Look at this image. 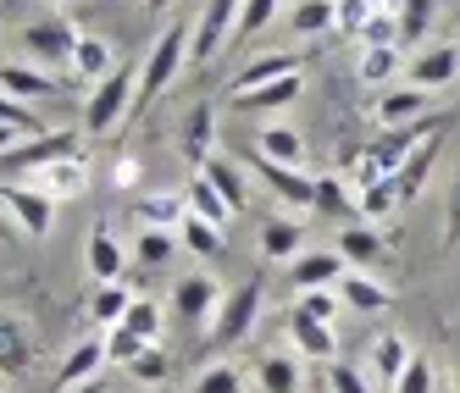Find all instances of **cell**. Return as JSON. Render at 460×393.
<instances>
[{"mask_svg":"<svg viewBox=\"0 0 460 393\" xmlns=\"http://www.w3.org/2000/svg\"><path fill=\"white\" fill-rule=\"evenodd\" d=\"M300 73L294 78H278V83H261V89H250V94H227V106L234 111H283V106H294L300 100Z\"/></svg>","mask_w":460,"mask_h":393,"instance_id":"obj_20","label":"cell"},{"mask_svg":"<svg viewBox=\"0 0 460 393\" xmlns=\"http://www.w3.org/2000/svg\"><path fill=\"white\" fill-rule=\"evenodd\" d=\"M111 73H117L111 45H106L101 34H84V39H78V56H73V78H84V83H106Z\"/></svg>","mask_w":460,"mask_h":393,"instance_id":"obj_24","label":"cell"},{"mask_svg":"<svg viewBox=\"0 0 460 393\" xmlns=\"http://www.w3.org/2000/svg\"><path fill=\"white\" fill-rule=\"evenodd\" d=\"M261 249H267V260H294V255H305V249H300V222H288V216L267 222V227H261Z\"/></svg>","mask_w":460,"mask_h":393,"instance_id":"obj_32","label":"cell"},{"mask_svg":"<svg viewBox=\"0 0 460 393\" xmlns=\"http://www.w3.org/2000/svg\"><path fill=\"white\" fill-rule=\"evenodd\" d=\"M433 12H438V0H400V39L405 45H416L421 34H427V22H433Z\"/></svg>","mask_w":460,"mask_h":393,"instance_id":"obj_36","label":"cell"},{"mask_svg":"<svg viewBox=\"0 0 460 393\" xmlns=\"http://www.w3.org/2000/svg\"><path fill=\"white\" fill-rule=\"evenodd\" d=\"M438 150H444V139H427L400 172H394V194H400V205H411L416 194H421V183H427V172H433V161H438Z\"/></svg>","mask_w":460,"mask_h":393,"instance_id":"obj_23","label":"cell"},{"mask_svg":"<svg viewBox=\"0 0 460 393\" xmlns=\"http://www.w3.org/2000/svg\"><path fill=\"white\" fill-rule=\"evenodd\" d=\"M288 28L294 34H327V28H339V0H300V6L288 12Z\"/></svg>","mask_w":460,"mask_h":393,"instance_id":"obj_30","label":"cell"},{"mask_svg":"<svg viewBox=\"0 0 460 393\" xmlns=\"http://www.w3.org/2000/svg\"><path fill=\"white\" fill-rule=\"evenodd\" d=\"M22 134H17V127H0V155H12V144H17Z\"/></svg>","mask_w":460,"mask_h":393,"instance_id":"obj_54","label":"cell"},{"mask_svg":"<svg viewBox=\"0 0 460 393\" xmlns=\"http://www.w3.org/2000/svg\"><path fill=\"white\" fill-rule=\"evenodd\" d=\"M444 244H449V249L460 244V167H455V178H449V188H444Z\"/></svg>","mask_w":460,"mask_h":393,"instance_id":"obj_50","label":"cell"},{"mask_svg":"<svg viewBox=\"0 0 460 393\" xmlns=\"http://www.w3.org/2000/svg\"><path fill=\"white\" fill-rule=\"evenodd\" d=\"M421 117H433V94L416 89V83H400V89H388L383 100H377V122L383 127H411Z\"/></svg>","mask_w":460,"mask_h":393,"instance_id":"obj_12","label":"cell"},{"mask_svg":"<svg viewBox=\"0 0 460 393\" xmlns=\"http://www.w3.org/2000/svg\"><path fill=\"white\" fill-rule=\"evenodd\" d=\"M101 366H106V338H78L67 354H61V366H56V388L67 393V388H78L89 377H101Z\"/></svg>","mask_w":460,"mask_h":393,"instance_id":"obj_13","label":"cell"},{"mask_svg":"<svg viewBox=\"0 0 460 393\" xmlns=\"http://www.w3.org/2000/svg\"><path fill=\"white\" fill-rule=\"evenodd\" d=\"M394 393H433V360H427V354H411V366L400 371Z\"/></svg>","mask_w":460,"mask_h":393,"instance_id":"obj_46","label":"cell"},{"mask_svg":"<svg viewBox=\"0 0 460 393\" xmlns=\"http://www.w3.org/2000/svg\"><path fill=\"white\" fill-rule=\"evenodd\" d=\"M255 155H261V161H272V167H300V161H305L300 127H288V122L261 127V134H255Z\"/></svg>","mask_w":460,"mask_h":393,"instance_id":"obj_18","label":"cell"},{"mask_svg":"<svg viewBox=\"0 0 460 393\" xmlns=\"http://www.w3.org/2000/svg\"><path fill=\"white\" fill-rule=\"evenodd\" d=\"M73 155H84L78 134H40V139L17 144L12 155H0V161H6L12 172H40V167H56V161H73Z\"/></svg>","mask_w":460,"mask_h":393,"instance_id":"obj_7","label":"cell"},{"mask_svg":"<svg viewBox=\"0 0 460 393\" xmlns=\"http://www.w3.org/2000/svg\"><path fill=\"white\" fill-rule=\"evenodd\" d=\"M34 188L45 194V200H78V194L89 188V161L73 155V161H56V167H40Z\"/></svg>","mask_w":460,"mask_h":393,"instance_id":"obj_14","label":"cell"},{"mask_svg":"<svg viewBox=\"0 0 460 393\" xmlns=\"http://www.w3.org/2000/svg\"><path fill=\"white\" fill-rule=\"evenodd\" d=\"M134 89H139V73L134 67H117L106 83H94L89 106H84V134L101 139V134H111L122 117H134Z\"/></svg>","mask_w":460,"mask_h":393,"instance_id":"obj_2","label":"cell"},{"mask_svg":"<svg viewBox=\"0 0 460 393\" xmlns=\"http://www.w3.org/2000/svg\"><path fill=\"white\" fill-rule=\"evenodd\" d=\"M261 388H267V393H300L305 388L300 360H294V354H267V360H261Z\"/></svg>","mask_w":460,"mask_h":393,"instance_id":"obj_31","label":"cell"},{"mask_svg":"<svg viewBox=\"0 0 460 393\" xmlns=\"http://www.w3.org/2000/svg\"><path fill=\"white\" fill-rule=\"evenodd\" d=\"M288 266H294V288H333L349 266H344V255H333V249H305V255H294L288 260Z\"/></svg>","mask_w":460,"mask_h":393,"instance_id":"obj_16","label":"cell"},{"mask_svg":"<svg viewBox=\"0 0 460 393\" xmlns=\"http://www.w3.org/2000/svg\"><path fill=\"white\" fill-rule=\"evenodd\" d=\"M178 233H183V244H189L194 255H222V227H211L206 216H194V211H189Z\"/></svg>","mask_w":460,"mask_h":393,"instance_id":"obj_38","label":"cell"},{"mask_svg":"<svg viewBox=\"0 0 460 393\" xmlns=\"http://www.w3.org/2000/svg\"><path fill=\"white\" fill-rule=\"evenodd\" d=\"M394 205H400V194H394V178H377L367 188H355V211L367 216V222H383Z\"/></svg>","mask_w":460,"mask_h":393,"instance_id":"obj_34","label":"cell"},{"mask_svg":"<svg viewBox=\"0 0 460 393\" xmlns=\"http://www.w3.org/2000/svg\"><path fill=\"white\" fill-rule=\"evenodd\" d=\"M400 45V17L394 12H372L367 28H360V50H394Z\"/></svg>","mask_w":460,"mask_h":393,"instance_id":"obj_37","label":"cell"},{"mask_svg":"<svg viewBox=\"0 0 460 393\" xmlns=\"http://www.w3.org/2000/svg\"><path fill=\"white\" fill-rule=\"evenodd\" d=\"M200 178H206V183H211V188L222 194V200L234 205V211H244V205H250V188H244V172H239V167H234V161H227V155H211L206 167H200Z\"/></svg>","mask_w":460,"mask_h":393,"instance_id":"obj_27","label":"cell"},{"mask_svg":"<svg viewBox=\"0 0 460 393\" xmlns=\"http://www.w3.org/2000/svg\"><path fill=\"white\" fill-rule=\"evenodd\" d=\"M278 78H294V56L288 50H272V56H261V61H250V67L227 83V94H250V89H261V83H278Z\"/></svg>","mask_w":460,"mask_h":393,"instance_id":"obj_26","label":"cell"},{"mask_svg":"<svg viewBox=\"0 0 460 393\" xmlns=\"http://www.w3.org/2000/svg\"><path fill=\"white\" fill-rule=\"evenodd\" d=\"M288 344L300 349V360H322V366H333L339 360V338H333V327L305 316V310H288Z\"/></svg>","mask_w":460,"mask_h":393,"instance_id":"obj_10","label":"cell"},{"mask_svg":"<svg viewBox=\"0 0 460 393\" xmlns=\"http://www.w3.org/2000/svg\"><path fill=\"white\" fill-rule=\"evenodd\" d=\"M67 393H106V377H89V382H78V388H67Z\"/></svg>","mask_w":460,"mask_h":393,"instance_id":"obj_53","label":"cell"},{"mask_svg":"<svg viewBox=\"0 0 460 393\" xmlns=\"http://www.w3.org/2000/svg\"><path fill=\"white\" fill-rule=\"evenodd\" d=\"M84 260H89V277H101V283H122V244H117V233H111V222H94V227H89Z\"/></svg>","mask_w":460,"mask_h":393,"instance_id":"obj_15","label":"cell"},{"mask_svg":"<svg viewBox=\"0 0 460 393\" xmlns=\"http://www.w3.org/2000/svg\"><path fill=\"white\" fill-rule=\"evenodd\" d=\"M239 6L244 0H206L200 6V17H194V39H189V67L217 61V50L234 39V28H239Z\"/></svg>","mask_w":460,"mask_h":393,"instance_id":"obj_4","label":"cell"},{"mask_svg":"<svg viewBox=\"0 0 460 393\" xmlns=\"http://www.w3.org/2000/svg\"><path fill=\"white\" fill-rule=\"evenodd\" d=\"M0 127H17V134H28V139H40V134H45V122L34 117V106L12 100V94H0Z\"/></svg>","mask_w":460,"mask_h":393,"instance_id":"obj_41","label":"cell"},{"mask_svg":"<svg viewBox=\"0 0 460 393\" xmlns=\"http://www.w3.org/2000/svg\"><path fill=\"white\" fill-rule=\"evenodd\" d=\"M0 211L34 239H45L50 222H56V200H45L40 188H17V183H0Z\"/></svg>","mask_w":460,"mask_h":393,"instance_id":"obj_6","label":"cell"},{"mask_svg":"<svg viewBox=\"0 0 460 393\" xmlns=\"http://www.w3.org/2000/svg\"><path fill=\"white\" fill-rule=\"evenodd\" d=\"M383 255V239L372 233V227H344V260H355V266H372V260Z\"/></svg>","mask_w":460,"mask_h":393,"instance_id":"obj_40","label":"cell"},{"mask_svg":"<svg viewBox=\"0 0 460 393\" xmlns=\"http://www.w3.org/2000/svg\"><path fill=\"white\" fill-rule=\"evenodd\" d=\"M360 83H388L400 73V50H360Z\"/></svg>","mask_w":460,"mask_h":393,"instance_id":"obj_43","label":"cell"},{"mask_svg":"<svg viewBox=\"0 0 460 393\" xmlns=\"http://www.w3.org/2000/svg\"><path fill=\"white\" fill-rule=\"evenodd\" d=\"M128 310H134V293H128V283H101V293H94V305H89V316L101 321V327H117Z\"/></svg>","mask_w":460,"mask_h":393,"instance_id":"obj_33","label":"cell"},{"mask_svg":"<svg viewBox=\"0 0 460 393\" xmlns=\"http://www.w3.org/2000/svg\"><path fill=\"white\" fill-rule=\"evenodd\" d=\"M178 150H183V161H189L194 172H200L206 161H211V106H206V100H200V106H194V111L183 117V134H178Z\"/></svg>","mask_w":460,"mask_h":393,"instance_id":"obj_21","label":"cell"},{"mask_svg":"<svg viewBox=\"0 0 460 393\" xmlns=\"http://www.w3.org/2000/svg\"><path fill=\"white\" fill-rule=\"evenodd\" d=\"M0 239H12V216L6 211H0Z\"/></svg>","mask_w":460,"mask_h":393,"instance_id":"obj_57","label":"cell"},{"mask_svg":"<svg viewBox=\"0 0 460 393\" xmlns=\"http://www.w3.org/2000/svg\"><path fill=\"white\" fill-rule=\"evenodd\" d=\"M78 28L67 17H50V22H28L22 28V56L34 61V67H73L78 56Z\"/></svg>","mask_w":460,"mask_h":393,"instance_id":"obj_5","label":"cell"},{"mask_svg":"<svg viewBox=\"0 0 460 393\" xmlns=\"http://www.w3.org/2000/svg\"><path fill=\"white\" fill-rule=\"evenodd\" d=\"M327 393H372V382L355 366H344V360H333V366H327Z\"/></svg>","mask_w":460,"mask_h":393,"instance_id":"obj_51","label":"cell"},{"mask_svg":"<svg viewBox=\"0 0 460 393\" xmlns=\"http://www.w3.org/2000/svg\"><path fill=\"white\" fill-rule=\"evenodd\" d=\"M372 6H377V12H400V0H372Z\"/></svg>","mask_w":460,"mask_h":393,"instance_id":"obj_55","label":"cell"},{"mask_svg":"<svg viewBox=\"0 0 460 393\" xmlns=\"http://www.w3.org/2000/svg\"><path fill=\"white\" fill-rule=\"evenodd\" d=\"M172 249H178V239H172V233H161V227H145V233H139V260H145V266H161V260H172Z\"/></svg>","mask_w":460,"mask_h":393,"instance_id":"obj_47","label":"cell"},{"mask_svg":"<svg viewBox=\"0 0 460 393\" xmlns=\"http://www.w3.org/2000/svg\"><path fill=\"white\" fill-rule=\"evenodd\" d=\"M349 205H355V194H349V183L344 178H316V211L322 216H349Z\"/></svg>","mask_w":460,"mask_h":393,"instance_id":"obj_39","label":"cell"},{"mask_svg":"<svg viewBox=\"0 0 460 393\" xmlns=\"http://www.w3.org/2000/svg\"><path fill=\"white\" fill-rule=\"evenodd\" d=\"M189 39H194V22H167V34H155L145 67H139V89H134V117H145L161 94H167V83L189 67Z\"/></svg>","mask_w":460,"mask_h":393,"instance_id":"obj_1","label":"cell"},{"mask_svg":"<svg viewBox=\"0 0 460 393\" xmlns=\"http://www.w3.org/2000/svg\"><path fill=\"white\" fill-rule=\"evenodd\" d=\"M261 305H267V288L261 283H244L234 293H222V305H217V327H211V344L227 349V344H239L255 333V321H261Z\"/></svg>","mask_w":460,"mask_h":393,"instance_id":"obj_3","label":"cell"},{"mask_svg":"<svg viewBox=\"0 0 460 393\" xmlns=\"http://www.w3.org/2000/svg\"><path fill=\"white\" fill-rule=\"evenodd\" d=\"M172 6V0H145V12H167Z\"/></svg>","mask_w":460,"mask_h":393,"instance_id":"obj_56","label":"cell"},{"mask_svg":"<svg viewBox=\"0 0 460 393\" xmlns=\"http://www.w3.org/2000/svg\"><path fill=\"white\" fill-rule=\"evenodd\" d=\"M377 6L372 0H339V28H349V34H360L367 28V17H372Z\"/></svg>","mask_w":460,"mask_h":393,"instance_id":"obj_52","label":"cell"},{"mask_svg":"<svg viewBox=\"0 0 460 393\" xmlns=\"http://www.w3.org/2000/svg\"><path fill=\"white\" fill-rule=\"evenodd\" d=\"M145 349H150V344H145L139 333H128V327H111V333H106V360H111V366H134Z\"/></svg>","mask_w":460,"mask_h":393,"instance_id":"obj_42","label":"cell"},{"mask_svg":"<svg viewBox=\"0 0 460 393\" xmlns=\"http://www.w3.org/2000/svg\"><path fill=\"white\" fill-rule=\"evenodd\" d=\"M34 360V333L17 310H0V377H22Z\"/></svg>","mask_w":460,"mask_h":393,"instance_id":"obj_11","label":"cell"},{"mask_svg":"<svg viewBox=\"0 0 460 393\" xmlns=\"http://www.w3.org/2000/svg\"><path fill=\"white\" fill-rule=\"evenodd\" d=\"M460 78V50L455 45H433V50H421L416 61H411V83L416 89H444V83H455Z\"/></svg>","mask_w":460,"mask_h":393,"instance_id":"obj_17","label":"cell"},{"mask_svg":"<svg viewBox=\"0 0 460 393\" xmlns=\"http://www.w3.org/2000/svg\"><path fill=\"white\" fill-rule=\"evenodd\" d=\"M455 377H460V349H455Z\"/></svg>","mask_w":460,"mask_h":393,"instance_id":"obj_58","label":"cell"},{"mask_svg":"<svg viewBox=\"0 0 460 393\" xmlns=\"http://www.w3.org/2000/svg\"><path fill=\"white\" fill-rule=\"evenodd\" d=\"M239 371L234 366H206L200 377H194V393H239Z\"/></svg>","mask_w":460,"mask_h":393,"instance_id":"obj_49","label":"cell"},{"mask_svg":"<svg viewBox=\"0 0 460 393\" xmlns=\"http://www.w3.org/2000/svg\"><path fill=\"white\" fill-rule=\"evenodd\" d=\"M56 6H78V0H56Z\"/></svg>","mask_w":460,"mask_h":393,"instance_id":"obj_59","label":"cell"},{"mask_svg":"<svg viewBox=\"0 0 460 393\" xmlns=\"http://www.w3.org/2000/svg\"><path fill=\"white\" fill-rule=\"evenodd\" d=\"M183 200H189V211H194V216H206L211 227H227V222H234V205H227V200H222V194H217L200 172L183 183Z\"/></svg>","mask_w":460,"mask_h":393,"instance_id":"obj_29","label":"cell"},{"mask_svg":"<svg viewBox=\"0 0 460 393\" xmlns=\"http://www.w3.org/2000/svg\"><path fill=\"white\" fill-rule=\"evenodd\" d=\"M128 371H134V382H145V388H155V382H167V371H172V360H167V349H161V344H150L139 360H134V366H128Z\"/></svg>","mask_w":460,"mask_h":393,"instance_id":"obj_44","label":"cell"},{"mask_svg":"<svg viewBox=\"0 0 460 393\" xmlns=\"http://www.w3.org/2000/svg\"><path fill=\"white\" fill-rule=\"evenodd\" d=\"M339 300L349 310H360V316H377V310H388V288L372 283V277H360V272H344L339 277Z\"/></svg>","mask_w":460,"mask_h":393,"instance_id":"obj_28","label":"cell"},{"mask_svg":"<svg viewBox=\"0 0 460 393\" xmlns=\"http://www.w3.org/2000/svg\"><path fill=\"white\" fill-rule=\"evenodd\" d=\"M278 12H283V0H244V6H239V28H234V39H239V45H250V39H255L261 28L278 17Z\"/></svg>","mask_w":460,"mask_h":393,"instance_id":"obj_35","label":"cell"},{"mask_svg":"<svg viewBox=\"0 0 460 393\" xmlns=\"http://www.w3.org/2000/svg\"><path fill=\"white\" fill-rule=\"evenodd\" d=\"M139 227H161V233H178L183 216H189V200L183 194H145V200L134 205Z\"/></svg>","mask_w":460,"mask_h":393,"instance_id":"obj_22","label":"cell"},{"mask_svg":"<svg viewBox=\"0 0 460 393\" xmlns=\"http://www.w3.org/2000/svg\"><path fill=\"white\" fill-rule=\"evenodd\" d=\"M117 327H128V333H139L145 344H155V338H161V310H155L150 300H134V310H128Z\"/></svg>","mask_w":460,"mask_h":393,"instance_id":"obj_45","label":"cell"},{"mask_svg":"<svg viewBox=\"0 0 460 393\" xmlns=\"http://www.w3.org/2000/svg\"><path fill=\"white\" fill-rule=\"evenodd\" d=\"M255 178L267 183L283 205H294V211H316V178H305L300 167H272V161L255 155Z\"/></svg>","mask_w":460,"mask_h":393,"instance_id":"obj_9","label":"cell"},{"mask_svg":"<svg viewBox=\"0 0 460 393\" xmlns=\"http://www.w3.org/2000/svg\"><path fill=\"white\" fill-rule=\"evenodd\" d=\"M367 366H372V377H377V382H388V393H394V382H400V371L411 366V344H405L400 333L377 338V344H372V354H367Z\"/></svg>","mask_w":460,"mask_h":393,"instance_id":"obj_25","label":"cell"},{"mask_svg":"<svg viewBox=\"0 0 460 393\" xmlns=\"http://www.w3.org/2000/svg\"><path fill=\"white\" fill-rule=\"evenodd\" d=\"M0 94L34 106V100H61V83L45 67H34V61H6V67H0Z\"/></svg>","mask_w":460,"mask_h":393,"instance_id":"obj_8","label":"cell"},{"mask_svg":"<svg viewBox=\"0 0 460 393\" xmlns=\"http://www.w3.org/2000/svg\"><path fill=\"white\" fill-rule=\"evenodd\" d=\"M294 310H305V316H316V321L333 327V316H339V293H333V288H305Z\"/></svg>","mask_w":460,"mask_h":393,"instance_id":"obj_48","label":"cell"},{"mask_svg":"<svg viewBox=\"0 0 460 393\" xmlns=\"http://www.w3.org/2000/svg\"><path fill=\"white\" fill-rule=\"evenodd\" d=\"M217 305H222V283H217V277H206V272H200V277H183V283H178L172 310H178L183 321H206Z\"/></svg>","mask_w":460,"mask_h":393,"instance_id":"obj_19","label":"cell"}]
</instances>
